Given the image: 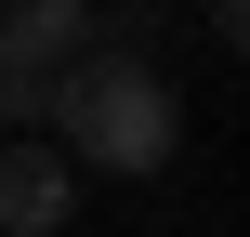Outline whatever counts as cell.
<instances>
[{"instance_id":"obj_1","label":"cell","mask_w":250,"mask_h":237,"mask_svg":"<svg viewBox=\"0 0 250 237\" xmlns=\"http://www.w3.org/2000/svg\"><path fill=\"white\" fill-rule=\"evenodd\" d=\"M53 158L66 172H171V145H185V106H171V79L132 53V40H105V53H79L66 79H53Z\"/></svg>"},{"instance_id":"obj_2","label":"cell","mask_w":250,"mask_h":237,"mask_svg":"<svg viewBox=\"0 0 250 237\" xmlns=\"http://www.w3.org/2000/svg\"><path fill=\"white\" fill-rule=\"evenodd\" d=\"M119 26L92 13V0H0V119L13 132H40L53 119V79L79 66V53H105Z\"/></svg>"},{"instance_id":"obj_3","label":"cell","mask_w":250,"mask_h":237,"mask_svg":"<svg viewBox=\"0 0 250 237\" xmlns=\"http://www.w3.org/2000/svg\"><path fill=\"white\" fill-rule=\"evenodd\" d=\"M66 211H79V172L53 145H0V237H66Z\"/></svg>"},{"instance_id":"obj_4","label":"cell","mask_w":250,"mask_h":237,"mask_svg":"<svg viewBox=\"0 0 250 237\" xmlns=\"http://www.w3.org/2000/svg\"><path fill=\"white\" fill-rule=\"evenodd\" d=\"M198 13H211V40H224V53L250 40V0H198Z\"/></svg>"}]
</instances>
